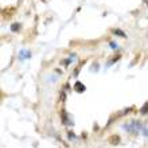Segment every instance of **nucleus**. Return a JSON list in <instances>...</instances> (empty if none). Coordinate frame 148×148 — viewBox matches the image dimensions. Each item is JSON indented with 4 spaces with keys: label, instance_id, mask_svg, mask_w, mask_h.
Instances as JSON below:
<instances>
[{
    "label": "nucleus",
    "instance_id": "8",
    "mask_svg": "<svg viewBox=\"0 0 148 148\" xmlns=\"http://www.w3.org/2000/svg\"><path fill=\"white\" fill-rule=\"evenodd\" d=\"M109 47H110V49H117V45L114 42H110L109 43Z\"/></svg>",
    "mask_w": 148,
    "mask_h": 148
},
{
    "label": "nucleus",
    "instance_id": "4",
    "mask_svg": "<svg viewBox=\"0 0 148 148\" xmlns=\"http://www.w3.org/2000/svg\"><path fill=\"white\" fill-rule=\"evenodd\" d=\"M11 30H12L14 32H15V31H19V30H20V24H19V23H14V24L11 26Z\"/></svg>",
    "mask_w": 148,
    "mask_h": 148
},
{
    "label": "nucleus",
    "instance_id": "7",
    "mask_svg": "<svg viewBox=\"0 0 148 148\" xmlns=\"http://www.w3.org/2000/svg\"><path fill=\"white\" fill-rule=\"evenodd\" d=\"M71 59L73 58H69V59H66V61H63V65H65V66H69L71 63Z\"/></svg>",
    "mask_w": 148,
    "mask_h": 148
},
{
    "label": "nucleus",
    "instance_id": "9",
    "mask_svg": "<svg viewBox=\"0 0 148 148\" xmlns=\"http://www.w3.org/2000/svg\"><path fill=\"white\" fill-rule=\"evenodd\" d=\"M143 135L148 137V129H147V128H144V129H143Z\"/></svg>",
    "mask_w": 148,
    "mask_h": 148
},
{
    "label": "nucleus",
    "instance_id": "6",
    "mask_svg": "<svg viewBox=\"0 0 148 148\" xmlns=\"http://www.w3.org/2000/svg\"><path fill=\"white\" fill-rule=\"evenodd\" d=\"M140 112L143 113V114H147V113H148V102H145V105L140 109Z\"/></svg>",
    "mask_w": 148,
    "mask_h": 148
},
{
    "label": "nucleus",
    "instance_id": "1",
    "mask_svg": "<svg viewBox=\"0 0 148 148\" xmlns=\"http://www.w3.org/2000/svg\"><path fill=\"white\" fill-rule=\"evenodd\" d=\"M124 129L129 133H137L139 131H143L144 127H143V123H141V121L132 120V121H129V123H127V124H124Z\"/></svg>",
    "mask_w": 148,
    "mask_h": 148
},
{
    "label": "nucleus",
    "instance_id": "5",
    "mask_svg": "<svg viewBox=\"0 0 148 148\" xmlns=\"http://www.w3.org/2000/svg\"><path fill=\"white\" fill-rule=\"evenodd\" d=\"M113 34H114V35H119V36H123V38L125 36V34L121 31V30H113Z\"/></svg>",
    "mask_w": 148,
    "mask_h": 148
},
{
    "label": "nucleus",
    "instance_id": "3",
    "mask_svg": "<svg viewBox=\"0 0 148 148\" xmlns=\"http://www.w3.org/2000/svg\"><path fill=\"white\" fill-rule=\"evenodd\" d=\"M74 88H75V90H77V92H81V93H82V92H85V86H84V84H82V82H77Z\"/></svg>",
    "mask_w": 148,
    "mask_h": 148
},
{
    "label": "nucleus",
    "instance_id": "2",
    "mask_svg": "<svg viewBox=\"0 0 148 148\" xmlns=\"http://www.w3.org/2000/svg\"><path fill=\"white\" fill-rule=\"evenodd\" d=\"M30 57H31L30 51H26V50L20 51V54H19V59H20V61H23V59H26V58H30Z\"/></svg>",
    "mask_w": 148,
    "mask_h": 148
}]
</instances>
